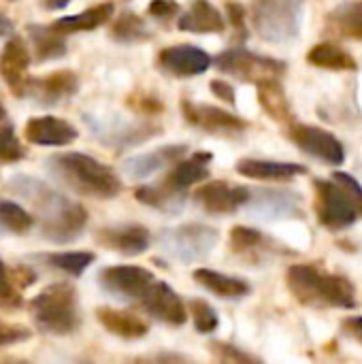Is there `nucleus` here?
<instances>
[{
	"label": "nucleus",
	"mask_w": 362,
	"mask_h": 364,
	"mask_svg": "<svg viewBox=\"0 0 362 364\" xmlns=\"http://www.w3.org/2000/svg\"><path fill=\"white\" fill-rule=\"evenodd\" d=\"M0 119H4V109H2V105H0Z\"/></svg>",
	"instance_id": "09e8293b"
},
{
	"label": "nucleus",
	"mask_w": 362,
	"mask_h": 364,
	"mask_svg": "<svg viewBox=\"0 0 362 364\" xmlns=\"http://www.w3.org/2000/svg\"><path fill=\"white\" fill-rule=\"evenodd\" d=\"M113 17V4L111 2H102L96 6H90L77 15H66L55 19L51 26L62 32V34H75V32H90L100 28L102 23H107Z\"/></svg>",
	"instance_id": "bb28decb"
},
{
	"label": "nucleus",
	"mask_w": 362,
	"mask_h": 364,
	"mask_svg": "<svg viewBox=\"0 0 362 364\" xmlns=\"http://www.w3.org/2000/svg\"><path fill=\"white\" fill-rule=\"evenodd\" d=\"M28 36H30V43L34 47V55L38 62L58 60L66 53V41H64L66 34L58 32L53 26L32 23V26H28Z\"/></svg>",
	"instance_id": "c756f323"
},
{
	"label": "nucleus",
	"mask_w": 362,
	"mask_h": 364,
	"mask_svg": "<svg viewBox=\"0 0 362 364\" xmlns=\"http://www.w3.org/2000/svg\"><path fill=\"white\" fill-rule=\"evenodd\" d=\"M190 318H192V324H194L196 333H201V335L213 333L218 328V324H220L215 309L207 301H201V299L190 301Z\"/></svg>",
	"instance_id": "c9c22d12"
},
{
	"label": "nucleus",
	"mask_w": 362,
	"mask_h": 364,
	"mask_svg": "<svg viewBox=\"0 0 362 364\" xmlns=\"http://www.w3.org/2000/svg\"><path fill=\"white\" fill-rule=\"evenodd\" d=\"M316 215L329 230H344L362 218V186L348 173L316 179Z\"/></svg>",
	"instance_id": "20e7f679"
},
{
	"label": "nucleus",
	"mask_w": 362,
	"mask_h": 364,
	"mask_svg": "<svg viewBox=\"0 0 362 364\" xmlns=\"http://www.w3.org/2000/svg\"><path fill=\"white\" fill-rule=\"evenodd\" d=\"M215 66L224 75H233L243 83H260L262 79H271V77L280 79L282 75H286L284 62L254 53L245 47H233L222 51L215 58Z\"/></svg>",
	"instance_id": "6e6552de"
},
{
	"label": "nucleus",
	"mask_w": 362,
	"mask_h": 364,
	"mask_svg": "<svg viewBox=\"0 0 362 364\" xmlns=\"http://www.w3.org/2000/svg\"><path fill=\"white\" fill-rule=\"evenodd\" d=\"M30 314L41 333L53 337L73 335L81 322L77 290L66 282L51 284L30 301Z\"/></svg>",
	"instance_id": "39448f33"
},
{
	"label": "nucleus",
	"mask_w": 362,
	"mask_h": 364,
	"mask_svg": "<svg viewBox=\"0 0 362 364\" xmlns=\"http://www.w3.org/2000/svg\"><path fill=\"white\" fill-rule=\"evenodd\" d=\"M220 241V232L205 224H183L160 232V247L175 260L188 264L207 258Z\"/></svg>",
	"instance_id": "0eeeda50"
},
{
	"label": "nucleus",
	"mask_w": 362,
	"mask_h": 364,
	"mask_svg": "<svg viewBox=\"0 0 362 364\" xmlns=\"http://www.w3.org/2000/svg\"><path fill=\"white\" fill-rule=\"evenodd\" d=\"M344 333L348 337H352L354 341L362 343V316H354V318H348L344 324H341Z\"/></svg>",
	"instance_id": "a18cd8bd"
},
{
	"label": "nucleus",
	"mask_w": 362,
	"mask_h": 364,
	"mask_svg": "<svg viewBox=\"0 0 362 364\" xmlns=\"http://www.w3.org/2000/svg\"><path fill=\"white\" fill-rule=\"evenodd\" d=\"M290 139L292 143L312 158H318L326 164H341L346 160L344 143L329 130L314 126V124H290Z\"/></svg>",
	"instance_id": "9b49d317"
},
{
	"label": "nucleus",
	"mask_w": 362,
	"mask_h": 364,
	"mask_svg": "<svg viewBox=\"0 0 362 364\" xmlns=\"http://www.w3.org/2000/svg\"><path fill=\"white\" fill-rule=\"evenodd\" d=\"M128 105L141 113H160L162 111V102L149 94H134L132 98H128Z\"/></svg>",
	"instance_id": "37998d69"
},
{
	"label": "nucleus",
	"mask_w": 362,
	"mask_h": 364,
	"mask_svg": "<svg viewBox=\"0 0 362 364\" xmlns=\"http://www.w3.org/2000/svg\"><path fill=\"white\" fill-rule=\"evenodd\" d=\"M237 173L258 181H290L299 175H305L307 168L294 162H275V160H258V158H243L237 162Z\"/></svg>",
	"instance_id": "412c9836"
},
{
	"label": "nucleus",
	"mask_w": 362,
	"mask_h": 364,
	"mask_svg": "<svg viewBox=\"0 0 362 364\" xmlns=\"http://www.w3.org/2000/svg\"><path fill=\"white\" fill-rule=\"evenodd\" d=\"M158 64L173 77H196L211 66V55L194 45H173L160 51Z\"/></svg>",
	"instance_id": "f3484780"
},
{
	"label": "nucleus",
	"mask_w": 362,
	"mask_h": 364,
	"mask_svg": "<svg viewBox=\"0 0 362 364\" xmlns=\"http://www.w3.org/2000/svg\"><path fill=\"white\" fill-rule=\"evenodd\" d=\"M30 337H32V331H30L28 326L0 320V348L15 346V343H23V341H28Z\"/></svg>",
	"instance_id": "ea45409f"
},
{
	"label": "nucleus",
	"mask_w": 362,
	"mask_h": 364,
	"mask_svg": "<svg viewBox=\"0 0 362 364\" xmlns=\"http://www.w3.org/2000/svg\"><path fill=\"white\" fill-rule=\"evenodd\" d=\"M230 250L243 258L260 260L265 254H271L277 250V243L269 241L260 230L250 226H235L230 230Z\"/></svg>",
	"instance_id": "c85d7f7f"
},
{
	"label": "nucleus",
	"mask_w": 362,
	"mask_h": 364,
	"mask_svg": "<svg viewBox=\"0 0 362 364\" xmlns=\"http://www.w3.org/2000/svg\"><path fill=\"white\" fill-rule=\"evenodd\" d=\"M247 209L260 220H297L305 215L303 198L286 190H252Z\"/></svg>",
	"instance_id": "4468645a"
},
{
	"label": "nucleus",
	"mask_w": 362,
	"mask_h": 364,
	"mask_svg": "<svg viewBox=\"0 0 362 364\" xmlns=\"http://www.w3.org/2000/svg\"><path fill=\"white\" fill-rule=\"evenodd\" d=\"M156 279L158 277L151 271H147L143 267H134V264L107 267L98 273V284L109 294H113L119 301H128V303H137V305Z\"/></svg>",
	"instance_id": "1a4fd4ad"
},
{
	"label": "nucleus",
	"mask_w": 362,
	"mask_h": 364,
	"mask_svg": "<svg viewBox=\"0 0 362 364\" xmlns=\"http://www.w3.org/2000/svg\"><path fill=\"white\" fill-rule=\"evenodd\" d=\"M177 28L192 34H215L226 28V21L209 0H194L192 6L179 17Z\"/></svg>",
	"instance_id": "4be33fe9"
},
{
	"label": "nucleus",
	"mask_w": 362,
	"mask_h": 364,
	"mask_svg": "<svg viewBox=\"0 0 362 364\" xmlns=\"http://www.w3.org/2000/svg\"><path fill=\"white\" fill-rule=\"evenodd\" d=\"M194 282L201 288H205L207 292H211L220 299H226V301H239L252 292V286L245 279L235 277V275H226V273H220L213 269H196Z\"/></svg>",
	"instance_id": "5701e85b"
},
{
	"label": "nucleus",
	"mask_w": 362,
	"mask_h": 364,
	"mask_svg": "<svg viewBox=\"0 0 362 364\" xmlns=\"http://www.w3.org/2000/svg\"><path fill=\"white\" fill-rule=\"evenodd\" d=\"M0 305L2 307H19L21 296L17 292V286L13 284V277L9 275L2 258H0Z\"/></svg>",
	"instance_id": "58836bf2"
},
{
	"label": "nucleus",
	"mask_w": 362,
	"mask_h": 364,
	"mask_svg": "<svg viewBox=\"0 0 362 364\" xmlns=\"http://www.w3.org/2000/svg\"><path fill=\"white\" fill-rule=\"evenodd\" d=\"M258 87V102L265 109V113L282 124H292V105L286 96V90L277 77L262 79L256 83Z\"/></svg>",
	"instance_id": "a878e982"
},
{
	"label": "nucleus",
	"mask_w": 362,
	"mask_h": 364,
	"mask_svg": "<svg viewBox=\"0 0 362 364\" xmlns=\"http://www.w3.org/2000/svg\"><path fill=\"white\" fill-rule=\"evenodd\" d=\"M305 0H252L256 32L269 43H288L299 36Z\"/></svg>",
	"instance_id": "423d86ee"
},
{
	"label": "nucleus",
	"mask_w": 362,
	"mask_h": 364,
	"mask_svg": "<svg viewBox=\"0 0 362 364\" xmlns=\"http://www.w3.org/2000/svg\"><path fill=\"white\" fill-rule=\"evenodd\" d=\"M213 160L211 151H196L188 158H181L179 162H175L173 171L169 173L166 183L179 192H186L190 186L203 181L209 177V164Z\"/></svg>",
	"instance_id": "b1692460"
},
{
	"label": "nucleus",
	"mask_w": 362,
	"mask_h": 364,
	"mask_svg": "<svg viewBox=\"0 0 362 364\" xmlns=\"http://www.w3.org/2000/svg\"><path fill=\"white\" fill-rule=\"evenodd\" d=\"M34 226V215L15 200H0V228L11 235H26Z\"/></svg>",
	"instance_id": "f704fd0d"
},
{
	"label": "nucleus",
	"mask_w": 362,
	"mask_h": 364,
	"mask_svg": "<svg viewBox=\"0 0 362 364\" xmlns=\"http://www.w3.org/2000/svg\"><path fill=\"white\" fill-rule=\"evenodd\" d=\"M307 62L326 70H356L358 68L350 51H346L341 45L326 43V41L318 43L316 47L307 51Z\"/></svg>",
	"instance_id": "2f4dec72"
},
{
	"label": "nucleus",
	"mask_w": 362,
	"mask_h": 364,
	"mask_svg": "<svg viewBox=\"0 0 362 364\" xmlns=\"http://www.w3.org/2000/svg\"><path fill=\"white\" fill-rule=\"evenodd\" d=\"M28 68H30L28 43L19 34H11L0 53V75H2L4 83L15 90V94H19L23 83L28 81L26 79Z\"/></svg>",
	"instance_id": "6ab92c4d"
},
{
	"label": "nucleus",
	"mask_w": 362,
	"mask_h": 364,
	"mask_svg": "<svg viewBox=\"0 0 362 364\" xmlns=\"http://www.w3.org/2000/svg\"><path fill=\"white\" fill-rule=\"evenodd\" d=\"M226 13H228V21L235 28V34L245 38L247 30H245V9L239 2H228L226 4Z\"/></svg>",
	"instance_id": "79ce46f5"
},
{
	"label": "nucleus",
	"mask_w": 362,
	"mask_h": 364,
	"mask_svg": "<svg viewBox=\"0 0 362 364\" xmlns=\"http://www.w3.org/2000/svg\"><path fill=\"white\" fill-rule=\"evenodd\" d=\"M23 158V147L19 139L15 136L13 126H2L0 128V162L13 164Z\"/></svg>",
	"instance_id": "e433bc0d"
},
{
	"label": "nucleus",
	"mask_w": 362,
	"mask_h": 364,
	"mask_svg": "<svg viewBox=\"0 0 362 364\" xmlns=\"http://www.w3.org/2000/svg\"><path fill=\"white\" fill-rule=\"evenodd\" d=\"M23 136L28 143L36 147H64L70 145L79 132L77 128L55 115H41V117H30L23 128Z\"/></svg>",
	"instance_id": "2eb2a0df"
},
{
	"label": "nucleus",
	"mask_w": 362,
	"mask_h": 364,
	"mask_svg": "<svg viewBox=\"0 0 362 364\" xmlns=\"http://www.w3.org/2000/svg\"><path fill=\"white\" fill-rule=\"evenodd\" d=\"M252 190L245 186H233L228 181H209L196 190V205L209 215H233L241 207H247Z\"/></svg>",
	"instance_id": "f8f14e48"
},
{
	"label": "nucleus",
	"mask_w": 362,
	"mask_h": 364,
	"mask_svg": "<svg viewBox=\"0 0 362 364\" xmlns=\"http://www.w3.org/2000/svg\"><path fill=\"white\" fill-rule=\"evenodd\" d=\"M139 307L154 320L169 324V326H183L188 322V309L181 296L166 282H160V279L151 284V288L139 301Z\"/></svg>",
	"instance_id": "ddd939ff"
},
{
	"label": "nucleus",
	"mask_w": 362,
	"mask_h": 364,
	"mask_svg": "<svg viewBox=\"0 0 362 364\" xmlns=\"http://www.w3.org/2000/svg\"><path fill=\"white\" fill-rule=\"evenodd\" d=\"M134 198L151 209L164 211V213H179V209L186 203V194L171 188L166 181L160 186H141L134 190Z\"/></svg>",
	"instance_id": "7c9ffc66"
},
{
	"label": "nucleus",
	"mask_w": 362,
	"mask_h": 364,
	"mask_svg": "<svg viewBox=\"0 0 362 364\" xmlns=\"http://www.w3.org/2000/svg\"><path fill=\"white\" fill-rule=\"evenodd\" d=\"M77 90L79 79L73 70H55L43 79H28L19 94H26L41 105H55L75 96Z\"/></svg>",
	"instance_id": "dca6fc26"
},
{
	"label": "nucleus",
	"mask_w": 362,
	"mask_h": 364,
	"mask_svg": "<svg viewBox=\"0 0 362 364\" xmlns=\"http://www.w3.org/2000/svg\"><path fill=\"white\" fill-rule=\"evenodd\" d=\"M111 36L117 43H143V41L151 38V30L137 13L126 11L111 26Z\"/></svg>",
	"instance_id": "473e14b6"
},
{
	"label": "nucleus",
	"mask_w": 362,
	"mask_h": 364,
	"mask_svg": "<svg viewBox=\"0 0 362 364\" xmlns=\"http://www.w3.org/2000/svg\"><path fill=\"white\" fill-rule=\"evenodd\" d=\"M98 322L105 326L107 333L126 339V341H137L143 339L149 331L147 322L141 320L139 316L130 314V311H119V309H111V307H100L96 311Z\"/></svg>",
	"instance_id": "393cba45"
},
{
	"label": "nucleus",
	"mask_w": 362,
	"mask_h": 364,
	"mask_svg": "<svg viewBox=\"0 0 362 364\" xmlns=\"http://www.w3.org/2000/svg\"><path fill=\"white\" fill-rule=\"evenodd\" d=\"M96 241L122 256H139L147 252L151 243V235L141 224H124V226H105L96 232Z\"/></svg>",
	"instance_id": "a211bd4d"
},
{
	"label": "nucleus",
	"mask_w": 362,
	"mask_h": 364,
	"mask_svg": "<svg viewBox=\"0 0 362 364\" xmlns=\"http://www.w3.org/2000/svg\"><path fill=\"white\" fill-rule=\"evenodd\" d=\"M286 284L292 296L314 309H354L356 288L337 273L324 271L318 264H292L286 273Z\"/></svg>",
	"instance_id": "f03ea898"
},
{
	"label": "nucleus",
	"mask_w": 362,
	"mask_h": 364,
	"mask_svg": "<svg viewBox=\"0 0 362 364\" xmlns=\"http://www.w3.org/2000/svg\"><path fill=\"white\" fill-rule=\"evenodd\" d=\"M211 92H213V96H215V98H220L224 105H230V107H235V105H237L235 87H233L228 81H224V79H213V81H211Z\"/></svg>",
	"instance_id": "c03bdc74"
},
{
	"label": "nucleus",
	"mask_w": 362,
	"mask_h": 364,
	"mask_svg": "<svg viewBox=\"0 0 362 364\" xmlns=\"http://www.w3.org/2000/svg\"><path fill=\"white\" fill-rule=\"evenodd\" d=\"M41 4H43V9H47V11H60V9L68 6L70 0H41Z\"/></svg>",
	"instance_id": "de8ad7c7"
},
{
	"label": "nucleus",
	"mask_w": 362,
	"mask_h": 364,
	"mask_svg": "<svg viewBox=\"0 0 362 364\" xmlns=\"http://www.w3.org/2000/svg\"><path fill=\"white\" fill-rule=\"evenodd\" d=\"M211 354L218 358V360H224V363H258L256 356L230 346V343H222V341H213L209 346Z\"/></svg>",
	"instance_id": "4c0bfd02"
},
{
	"label": "nucleus",
	"mask_w": 362,
	"mask_h": 364,
	"mask_svg": "<svg viewBox=\"0 0 362 364\" xmlns=\"http://www.w3.org/2000/svg\"><path fill=\"white\" fill-rule=\"evenodd\" d=\"M47 264L70 275V277H81L87 267L96 260L92 252H53L45 256Z\"/></svg>",
	"instance_id": "72a5a7b5"
},
{
	"label": "nucleus",
	"mask_w": 362,
	"mask_h": 364,
	"mask_svg": "<svg viewBox=\"0 0 362 364\" xmlns=\"http://www.w3.org/2000/svg\"><path fill=\"white\" fill-rule=\"evenodd\" d=\"M326 26L335 36L362 41V0L344 2L326 17Z\"/></svg>",
	"instance_id": "cd10ccee"
},
{
	"label": "nucleus",
	"mask_w": 362,
	"mask_h": 364,
	"mask_svg": "<svg viewBox=\"0 0 362 364\" xmlns=\"http://www.w3.org/2000/svg\"><path fill=\"white\" fill-rule=\"evenodd\" d=\"M11 188L34 205L36 215L41 220V235L45 239L55 243H68L83 232L87 224V211L83 205L51 190L43 181L23 175H19L11 183Z\"/></svg>",
	"instance_id": "f257e3e1"
},
{
	"label": "nucleus",
	"mask_w": 362,
	"mask_h": 364,
	"mask_svg": "<svg viewBox=\"0 0 362 364\" xmlns=\"http://www.w3.org/2000/svg\"><path fill=\"white\" fill-rule=\"evenodd\" d=\"M147 13L154 19L166 21V19H171V17H175L179 13V4H177V0H151L149 6H147Z\"/></svg>",
	"instance_id": "a19ab883"
},
{
	"label": "nucleus",
	"mask_w": 362,
	"mask_h": 364,
	"mask_svg": "<svg viewBox=\"0 0 362 364\" xmlns=\"http://www.w3.org/2000/svg\"><path fill=\"white\" fill-rule=\"evenodd\" d=\"M186 154H188V145H164L154 151L128 158L124 162V171H126V175H130L134 179H145V177H151L154 173L162 171L164 166L179 162L181 158H186Z\"/></svg>",
	"instance_id": "aec40b11"
},
{
	"label": "nucleus",
	"mask_w": 362,
	"mask_h": 364,
	"mask_svg": "<svg viewBox=\"0 0 362 364\" xmlns=\"http://www.w3.org/2000/svg\"><path fill=\"white\" fill-rule=\"evenodd\" d=\"M181 113L186 117V122L207 134H215V136H235L245 132L247 122L237 117L235 113L213 107V105H205V102H194V100H181Z\"/></svg>",
	"instance_id": "9d476101"
},
{
	"label": "nucleus",
	"mask_w": 362,
	"mask_h": 364,
	"mask_svg": "<svg viewBox=\"0 0 362 364\" xmlns=\"http://www.w3.org/2000/svg\"><path fill=\"white\" fill-rule=\"evenodd\" d=\"M49 168L70 190L90 198L109 200L122 192V179L117 177V173L100 160L81 151H68L49 158Z\"/></svg>",
	"instance_id": "7ed1b4c3"
},
{
	"label": "nucleus",
	"mask_w": 362,
	"mask_h": 364,
	"mask_svg": "<svg viewBox=\"0 0 362 364\" xmlns=\"http://www.w3.org/2000/svg\"><path fill=\"white\" fill-rule=\"evenodd\" d=\"M11 34H13V19L0 11V38H9Z\"/></svg>",
	"instance_id": "49530a36"
}]
</instances>
